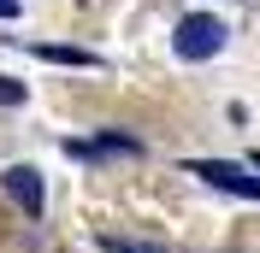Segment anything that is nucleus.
Wrapping results in <instances>:
<instances>
[{
    "mask_svg": "<svg viewBox=\"0 0 260 253\" xmlns=\"http://www.w3.org/2000/svg\"><path fill=\"white\" fill-rule=\"evenodd\" d=\"M0 106H24V82L18 77H0Z\"/></svg>",
    "mask_w": 260,
    "mask_h": 253,
    "instance_id": "nucleus-5",
    "label": "nucleus"
},
{
    "mask_svg": "<svg viewBox=\"0 0 260 253\" xmlns=\"http://www.w3.org/2000/svg\"><path fill=\"white\" fill-rule=\"evenodd\" d=\"M0 18H18V0H0Z\"/></svg>",
    "mask_w": 260,
    "mask_h": 253,
    "instance_id": "nucleus-7",
    "label": "nucleus"
},
{
    "mask_svg": "<svg viewBox=\"0 0 260 253\" xmlns=\"http://www.w3.org/2000/svg\"><path fill=\"white\" fill-rule=\"evenodd\" d=\"M225 18H213V12H189V18H178V35H172V48H178V59H189V65H201V59H213V53L225 48Z\"/></svg>",
    "mask_w": 260,
    "mask_h": 253,
    "instance_id": "nucleus-1",
    "label": "nucleus"
},
{
    "mask_svg": "<svg viewBox=\"0 0 260 253\" xmlns=\"http://www.w3.org/2000/svg\"><path fill=\"white\" fill-rule=\"evenodd\" d=\"M0 189L18 200V212L42 218V206H48V183H42V171H36V165H6V171H0Z\"/></svg>",
    "mask_w": 260,
    "mask_h": 253,
    "instance_id": "nucleus-3",
    "label": "nucleus"
},
{
    "mask_svg": "<svg viewBox=\"0 0 260 253\" xmlns=\"http://www.w3.org/2000/svg\"><path fill=\"white\" fill-rule=\"evenodd\" d=\"M113 253H166L160 241H113Z\"/></svg>",
    "mask_w": 260,
    "mask_h": 253,
    "instance_id": "nucleus-6",
    "label": "nucleus"
},
{
    "mask_svg": "<svg viewBox=\"0 0 260 253\" xmlns=\"http://www.w3.org/2000/svg\"><path fill=\"white\" fill-rule=\"evenodd\" d=\"M189 177H207L213 189H231L243 200H260V177L248 165H231V159H189Z\"/></svg>",
    "mask_w": 260,
    "mask_h": 253,
    "instance_id": "nucleus-2",
    "label": "nucleus"
},
{
    "mask_svg": "<svg viewBox=\"0 0 260 253\" xmlns=\"http://www.w3.org/2000/svg\"><path fill=\"white\" fill-rule=\"evenodd\" d=\"M254 171H260V153H254Z\"/></svg>",
    "mask_w": 260,
    "mask_h": 253,
    "instance_id": "nucleus-8",
    "label": "nucleus"
},
{
    "mask_svg": "<svg viewBox=\"0 0 260 253\" xmlns=\"http://www.w3.org/2000/svg\"><path fill=\"white\" fill-rule=\"evenodd\" d=\"M42 59L48 65H77V71H101V53H89V48H59V41H42Z\"/></svg>",
    "mask_w": 260,
    "mask_h": 253,
    "instance_id": "nucleus-4",
    "label": "nucleus"
}]
</instances>
